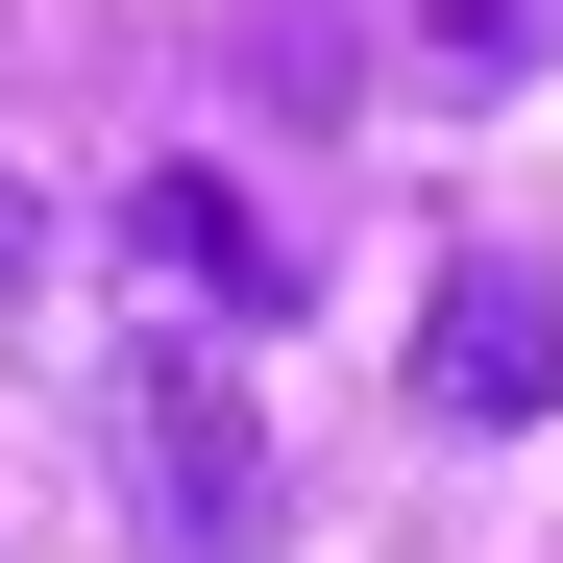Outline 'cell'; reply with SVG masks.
<instances>
[{
    "label": "cell",
    "instance_id": "cell-3",
    "mask_svg": "<svg viewBox=\"0 0 563 563\" xmlns=\"http://www.w3.org/2000/svg\"><path fill=\"white\" fill-rule=\"evenodd\" d=\"M123 245H147V269H172L197 319H245V295H269V221L221 197V172H147V197H123Z\"/></svg>",
    "mask_w": 563,
    "mask_h": 563
},
{
    "label": "cell",
    "instance_id": "cell-1",
    "mask_svg": "<svg viewBox=\"0 0 563 563\" xmlns=\"http://www.w3.org/2000/svg\"><path fill=\"white\" fill-rule=\"evenodd\" d=\"M123 465H147V539H172V563H245V539H269V441H245V393H221V319H147V343H123Z\"/></svg>",
    "mask_w": 563,
    "mask_h": 563
},
{
    "label": "cell",
    "instance_id": "cell-5",
    "mask_svg": "<svg viewBox=\"0 0 563 563\" xmlns=\"http://www.w3.org/2000/svg\"><path fill=\"white\" fill-rule=\"evenodd\" d=\"M0 295H49V197H25V172H0Z\"/></svg>",
    "mask_w": 563,
    "mask_h": 563
},
{
    "label": "cell",
    "instance_id": "cell-4",
    "mask_svg": "<svg viewBox=\"0 0 563 563\" xmlns=\"http://www.w3.org/2000/svg\"><path fill=\"white\" fill-rule=\"evenodd\" d=\"M417 74L441 99H515V74H563V0H417Z\"/></svg>",
    "mask_w": 563,
    "mask_h": 563
},
{
    "label": "cell",
    "instance_id": "cell-2",
    "mask_svg": "<svg viewBox=\"0 0 563 563\" xmlns=\"http://www.w3.org/2000/svg\"><path fill=\"white\" fill-rule=\"evenodd\" d=\"M417 417H465V441L563 417V269L539 245H465L441 295H417Z\"/></svg>",
    "mask_w": 563,
    "mask_h": 563
}]
</instances>
